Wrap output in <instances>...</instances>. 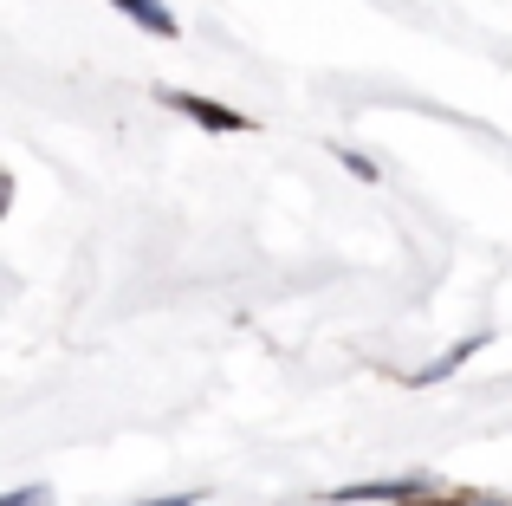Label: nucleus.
Masks as SVG:
<instances>
[{
  "instance_id": "nucleus-3",
  "label": "nucleus",
  "mask_w": 512,
  "mask_h": 506,
  "mask_svg": "<svg viewBox=\"0 0 512 506\" xmlns=\"http://www.w3.org/2000/svg\"><path fill=\"white\" fill-rule=\"evenodd\" d=\"M130 20H143V26H150V33H163V39H175V13L169 7H156V0H130Z\"/></svg>"
},
{
  "instance_id": "nucleus-1",
  "label": "nucleus",
  "mask_w": 512,
  "mask_h": 506,
  "mask_svg": "<svg viewBox=\"0 0 512 506\" xmlns=\"http://www.w3.org/2000/svg\"><path fill=\"white\" fill-rule=\"evenodd\" d=\"M175 111L182 117H195V124H208V130H247V117L240 111H227V104H208V98H188V91H175Z\"/></svg>"
},
{
  "instance_id": "nucleus-4",
  "label": "nucleus",
  "mask_w": 512,
  "mask_h": 506,
  "mask_svg": "<svg viewBox=\"0 0 512 506\" xmlns=\"http://www.w3.org/2000/svg\"><path fill=\"white\" fill-rule=\"evenodd\" d=\"M480 344H487V338H461V344H454V351H448V357H441V364H428V370H422V383H428V377H448V370H454V364H461V357H474V351H480Z\"/></svg>"
},
{
  "instance_id": "nucleus-6",
  "label": "nucleus",
  "mask_w": 512,
  "mask_h": 506,
  "mask_svg": "<svg viewBox=\"0 0 512 506\" xmlns=\"http://www.w3.org/2000/svg\"><path fill=\"white\" fill-rule=\"evenodd\" d=\"M143 506H195V494H169V500H143Z\"/></svg>"
},
{
  "instance_id": "nucleus-5",
  "label": "nucleus",
  "mask_w": 512,
  "mask_h": 506,
  "mask_svg": "<svg viewBox=\"0 0 512 506\" xmlns=\"http://www.w3.org/2000/svg\"><path fill=\"white\" fill-rule=\"evenodd\" d=\"M0 506H52V487H20V494H7Z\"/></svg>"
},
{
  "instance_id": "nucleus-2",
  "label": "nucleus",
  "mask_w": 512,
  "mask_h": 506,
  "mask_svg": "<svg viewBox=\"0 0 512 506\" xmlns=\"http://www.w3.org/2000/svg\"><path fill=\"white\" fill-rule=\"evenodd\" d=\"M338 500H422V481H370V487H344Z\"/></svg>"
},
{
  "instance_id": "nucleus-7",
  "label": "nucleus",
  "mask_w": 512,
  "mask_h": 506,
  "mask_svg": "<svg viewBox=\"0 0 512 506\" xmlns=\"http://www.w3.org/2000/svg\"><path fill=\"white\" fill-rule=\"evenodd\" d=\"M117 7H130V0H117Z\"/></svg>"
}]
</instances>
